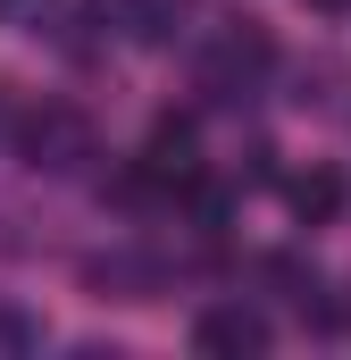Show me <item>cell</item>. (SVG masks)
<instances>
[{"label": "cell", "instance_id": "cell-1", "mask_svg": "<svg viewBox=\"0 0 351 360\" xmlns=\"http://www.w3.org/2000/svg\"><path fill=\"white\" fill-rule=\"evenodd\" d=\"M17 151L25 168H51V176H76L92 160V126L67 101H42V109H17Z\"/></svg>", "mask_w": 351, "mask_h": 360}, {"label": "cell", "instance_id": "cell-2", "mask_svg": "<svg viewBox=\"0 0 351 360\" xmlns=\"http://www.w3.org/2000/svg\"><path fill=\"white\" fill-rule=\"evenodd\" d=\"M267 68H276V42H267L260 25H234L218 51H209V68H201V84H209V101H243V92L260 84Z\"/></svg>", "mask_w": 351, "mask_h": 360}, {"label": "cell", "instance_id": "cell-3", "mask_svg": "<svg viewBox=\"0 0 351 360\" xmlns=\"http://www.w3.org/2000/svg\"><path fill=\"white\" fill-rule=\"evenodd\" d=\"M267 327L260 310H243V302H218V310H201V327H192V344L201 352H267Z\"/></svg>", "mask_w": 351, "mask_h": 360}, {"label": "cell", "instance_id": "cell-4", "mask_svg": "<svg viewBox=\"0 0 351 360\" xmlns=\"http://www.w3.org/2000/svg\"><path fill=\"white\" fill-rule=\"evenodd\" d=\"M343 168H301V176H284V201H293V218L301 226H326V218H343Z\"/></svg>", "mask_w": 351, "mask_h": 360}, {"label": "cell", "instance_id": "cell-5", "mask_svg": "<svg viewBox=\"0 0 351 360\" xmlns=\"http://www.w3.org/2000/svg\"><path fill=\"white\" fill-rule=\"evenodd\" d=\"M192 143H201V126H192V117H159L143 160H151V168H159L168 184H192Z\"/></svg>", "mask_w": 351, "mask_h": 360}, {"label": "cell", "instance_id": "cell-6", "mask_svg": "<svg viewBox=\"0 0 351 360\" xmlns=\"http://www.w3.org/2000/svg\"><path fill=\"white\" fill-rule=\"evenodd\" d=\"M109 17H117L134 42H168V25L184 17V0H109Z\"/></svg>", "mask_w": 351, "mask_h": 360}, {"label": "cell", "instance_id": "cell-7", "mask_svg": "<svg viewBox=\"0 0 351 360\" xmlns=\"http://www.w3.org/2000/svg\"><path fill=\"white\" fill-rule=\"evenodd\" d=\"M92 285H117L126 302H151V293H159V269L134 260V252H117V260H92Z\"/></svg>", "mask_w": 351, "mask_h": 360}, {"label": "cell", "instance_id": "cell-8", "mask_svg": "<svg viewBox=\"0 0 351 360\" xmlns=\"http://www.w3.org/2000/svg\"><path fill=\"white\" fill-rule=\"evenodd\" d=\"M34 344H42V327H34L17 302H0V352H34Z\"/></svg>", "mask_w": 351, "mask_h": 360}, {"label": "cell", "instance_id": "cell-9", "mask_svg": "<svg viewBox=\"0 0 351 360\" xmlns=\"http://www.w3.org/2000/svg\"><path fill=\"white\" fill-rule=\"evenodd\" d=\"M0 134H17V109H8V92H0Z\"/></svg>", "mask_w": 351, "mask_h": 360}, {"label": "cell", "instance_id": "cell-10", "mask_svg": "<svg viewBox=\"0 0 351 360\" xmlns=\"http://www.w3.org/2000/svg\"><path fill=\"white\" fill-rule=\"evenodd\" d=\"M326 8H343V0H326Z\"/></svg>", "mask_w": 351, "mask_h": 360}]
</instances>
